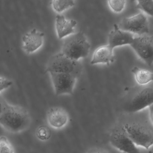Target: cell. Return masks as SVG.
Listing matches in <instances>:
<instances>
[{"instance_id": "15", "label": "cell", "mask_w": 153, "mask_h": 153, "mask_svg": "<svg viewBox=\"0 0 153 153\" xmlns=\"http://www.w3.org/2000/svg\"><path fill=\"white\" fill-rule=\"evenodd\" d=\"M131 71L134 74L136 81L139 85H148L153 80V73L149 71L134 67Z\"/></svg>"}, {"instance_id": "22", "label": "cell", "mask_w": 153, "mask_h": 153, "mask_svg": "<svg viewBox=\"0 0 153 153\" xmlns=\"http://www.w3.org/2000/svg\"><path fill=\"white\" fill-rule=\"evenodd\" d=\"M86 153H110L106 149L101 148H93L88 150Z\"/></svg>"}, {"instance_id": "19", "label": "cell", "mask_w": 153, "mask_h": 153, "mask_svg": "<svg viewBox=\"0 0 153 153\" xmlns=\"http://www.w3.org/2000/svg\"><path fill=\"white\" fill-rule=\"evenodd\" d=\"M110 8L116 13H120L124 9L126 1L124 0H110L108 1Z\"/></svg>"}, {"instance_id": "24", "label": "cell", "mask_w": 153, "mask_h": 153, "mask_svg": "<svg viewBox=\"0 0 153 153\" xmlns=\"http://www.w3.org/2000/svg\"><path fill=\"white\" fill-rule=\"evenodd\" d=\"M148 153H152V151H149V152H148Z\"/></svg>"}, {"instance_id": "23", "label": "cell", "mask_w": 153, "mask_h": 153, "mask_svg": "<svg viewBox=\"0 0 153 153\" xmlns=\"http://www.w3.org/2000/svg\"><path fill=\"white\" fill-rule=\"evenodd\" d=\"M7 103L3 97L0 95V116L3 112V110H4Z\"/></svg>"}, {"instance_id": "8", "label": "cell", "mask_w": 153, "mask_h": 153, "mask_svg": "<svg viewBox=\"0 0 153 153\" xmlns=\"http://www.w3.org/2000/svg\"><path fill=\"white\" fill-rule=\"evenodd\" d=\"M118 26L121 30L133 34H136L141 36L149 33L147 18L142 13L123 19Z\"/></svg>"}, {"instance_id": "3", "label": "cell", "mask_w": 153, "mask_h": 153, "mask_svg": "<svg viewBox=\"0 0 153 153\" xmlns=\"http://www.w3.org/2000/svg\"><path fill=\"white\" fill-rule=\"evenodd\" d=\"M90 45L82 32L73 34L65 38L62 52L76 61L86 58L90 52Z\"/></svg>"}, {"instance_id": "17", "label": "cell", "mask_w": 153, "mask_h": 153, "mask_svg": "<svg viewBox=\"0 0 153 153\" xmlns=\"http://www.w3.org/2000/svg\"><path fill=\"white\" fill-rule=\"evenodd\" d=\"M137 8L143 11L149 16H152L153 14V1H137Z\"/></svg>"}, {"instance_id": "11", "label": "cell", "mask_w": 153, "mask_h": 153, "mask_svg": "<svg viewBox=\"0 0 153 153\" xmlns=\"http://www.w3.org/2000/svg\"><path fill=\"white\" fill-rule=\"evenodd\" d=\"M47 121L49 126L56 130L63 129L69 121V116L67 111L60 107L50 108L47 112Z\"/></svg>"}, {"instance_id": "1", "label": "cell", "mask_w": 153, "mask_h": 153, "mask_svg": "<svg viewBox=\"0 0 153 153\" xmlns=\"http://www.w3.org/2000/svg\"><path fill=\"white\" fill-rule=\"evenodd\" d=\"M31 118L23 107L7 103L0 116V125L12 133H19L29 128Z\"/></svg>"}, {"instance_id": "10", "label": "cell", "mask_w": 153, "mask_h": 153, "mask_svg": "<svg viewBox=\"0 0 153 153\" xmlns=\"http://www.w3.org/2000/svg\"><path fill=\"white\" fill-rule=\"evenodd\" d=\"M45 34L36 29H31L23 36L22 48L26 53L33 54L38 51L44 43Z\"/></svg>"}, {"instance_id": "5", "label": "cell", "mask_w": 153, "mask_h": 153, "mask_svg": "<svg viewBox=\"0 0 153 153\" xmlns=\"http://www.w3.org/2000/svg\"><path fill=\"white\" fill-rule=\"evenodd\" d=\"M124 130L134 144L137 147L150 148L153 143L152 125L139 123H132L123 126Z\"/></svg>"}, {"instance_id": "16", "label": "cell", "mask_w": 153, "mask_h": 153, "mask_svg": "<svg viewBox=\"0 0 153 153\" xmlns=\"http://www.w3.org/2000/svg\"><path fill=\"white\" fill-rule=\"evenodd\" d=\"M75 5L74 1H62L54 0L51 2V7L56 13H61Z\"/></svg>"}, {"instance_id": "9", "label": "cell", "mask_w": 153, "mask_h": 153, "mask_svg": "<svg viewBox=\"0 0 153 153\" xmlns=\"http://www.w3.org/2000/svg\"><path fill=\"white\" fill-rule=\"evenodd\" d=\"M55 94H73L76 78L66 73H50Z\"/></svg>"}, {"instance_id": "7", "label": "cell", "mask_w": 153, "mask_h": 153, "mask_svg": "<svg viewBox=\"0 0 153 153\" xmlns=\"http://www.w3.org/2000/svg\"><path fill=\"white\" fill-rule=\"evenodd\" d=\"M131 47L138 56L149 67H152L153 62V36L148 34L134 37Z\"/></svg>"}, {"instance_id": "12", "label": "cell", "mask_w": 153, "mask_h": 153, "mask_svg": "<svg viewBox=\"0 0 153 153\" xmlns=\"http://www.w3.org/2000/svg\"><path fill=\"white\" fill-rule=\"evenodd\" d=\"M134 38V34L121 30L118 25H114L108 36V45L113 49L118 46L130 45Z\"/></svg>"}, {"instance_id": "6", "label": "cell", "mask_w": 153, "mask_h": 153, "mask_svg": "<svg viewBox=\"0 0 153 153\" xmlns=\"http://www.w3.org/2000/svg\"><path fill=\"white\" fill-rule=\"evenodd\" d=\"M109 140L111 145L120 152L140 153L139 149L130 138L123 126H118L113 129Z\"/></svg>"}, {"instance_id": "18", "label": "cell", "mask_w": 153, "mask_h": 153, "mask_svg": "<svg viewBox=\"0 0 153 153\" xmlns=\"http://www.w3.org/2000/svg\"><path fill=\"white\" fill-rule=\"evenodd\" d=\"M0 153H14L12 144L4 136L0 137Z\"/></svg>"}, {"instance_id": "14", "label": "cell", "mask_w": 153, "mask_h": 153, "mask_svg": "<svg viewBox=\"0 0 153 153\" xmlns=\"http://www.w3.org/2000/svg\"><path fill=\"white\" fill-rule=\"evenodd\" d=\"M114 60L113 49L107 45L100 46L95 51L90 63L92 65L103 63L109 65Z\"/></svg>"}, {"instance_id": "2", "label": "cell", "mask_w": 153, "mask_h": 153, "mask_svg": "<svg viewBox=\"0 0 153 153\" xmlns=\"http://www.w3.org/2000/svg\"><path fill=\"white\" fill-rule=\"evenodd\" d=\"M125 111L130 113L140 111L153 105V88L152 83L146 85L136 86L128 94Z\"/></svg>"}, {"instance_id": "20", "label": "cell", "mask_w": 153, "mask_h": 153, "mask_svg": "<svg viewBox=\"0 0 153 153\" xmlns=\"http://www.w3.org/2000/svg\"><path fill=\"white\" fill-rule=\"evenodd\" d=\"M36 135L37 138L42 141H45L50 138L51 132L50 130L45 126L39 127L37 129Z\"/></svg>"}, {"instance_id": "4", "label": "cell", "mask_w": 153, "mask_h": 153, "mask_svg": "<svg viewBox=\"0 0 153 153\" xmlns=\"http://www.w3.org/2000/svg\"><path fill=\"white\" fill-rule=\"evenodd\" d=\"M82 66L79 61L74 60L67 57L62 52L53 55L46 67V72L50 73L71 74L76 78L82 73Z\"/></svg>"}, {"instance_id": "13", "label": "cell", "mask_w": 153, "mask_h": 153, "mask_svg": "<svg viewBox=\"0 0 153 153\" xmlns=\"http://www.w3.org/2000/svg\"><path fill=\"white\" fill-rule=\"evenodd\" d=\"M77 22L73 19H68L62 15H57L55 19V29L58 38H66L75 33Z\"/></svg>"}, {"instance_id": "21", "label": "cell", "mask_w": 153, "mask_h": 153, "mask_svg": "<svg viewBox=\"0 0 153 153\" xmlns=\"http://www.w3.org/2000/svg\"><path fill=\"white\" fill-rule=\"evenodd\" d=\"M13 84L12 80L0 76V94L11 87Z\"/></svg>"}]
</instances>
